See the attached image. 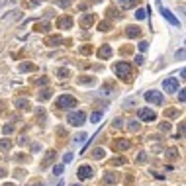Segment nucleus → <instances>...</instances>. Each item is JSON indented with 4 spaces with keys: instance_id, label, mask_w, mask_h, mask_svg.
Listing matches in <instances>:
<instances>
[{
    "instance_id": "nucleus-1",
    "label": "nucleus",
    "mask_w": 186,
    "mask_h": 186,
    "mask_svg": "<svg viewBox=\"0 0 186 186\" xmlns=\"http://www.w3.org/2000/svg\"><path fill=\"white\" fill-rule=\"evenodd\" d=\"M55 106L59 110H69V108L77 106V100H74L73 96H69V94H63V96H59V98L55 100Z\"/></svg>"
},
{
    "instance_id": "nucleus-2",
    "label": "nucleus",
    "mask_w": 186,
    "mask_h": 186,
    "mask_svg": "<svg viewBox=\"0 0 186 186\" xmlns=\"http://www.w3.org/2000/svg\"><path fill=\"white\" fill-rule=\"evenodd\" d=\"M114 73L118 74V77H122V78L128 80V78L131 77V65L125 63V61H122V63H118V65L114 67Z\"/></svg>"
},
{
    "instance_id": "nucleus-3",
    "label": "nucleus",
    "mask_w": 186,
    "mask_h": 186,
    "mask_svg": "<svg viewBox=\"0 0 186 186\" xmlns=\"http://www.w3.org/2000/svg\"><path fill=\"white\" fill-rule=\"evenodd\" d=\"M84 120H86L84 112H73V114H69V118H67V122H69L71 125H83Z\"/></svg>"
},
{
    "instance_id": "nucleus-4",
    "label": "nucleus",
    "mask_w": 186,
    "mask_h": 186,
    "mask_svg": "<svg viewBox=\"0 0 186 186\" xmlns=\"http://www.w3.org/2000/svg\"><path fill=\"white\" fill-rule=\"evenodd\" d=\"M145 100L155 104V106H161L163 104V94L157 92V90H149V92H145Z\"/></svg>"
},
{
    "instance_id": "nucleus-5",
    "label": "nucleus",
    "mask_w": 186,
    "mask_h": 186,
    "mask_svg": "<svg viewBox=\"0 0 186 186\" xmlns=\"http://www.w3.org/2000/svg\"><path fill=\"white\" fill-rule=\"evenodd\" d=\"M163 88H165V92H176V88H178V78H176V77L167 78L165 83H163Z\"/></svg>"
},
{
    "instance_id": "nucleus-6",
    "label": "nucleus",
    "mask_w": 186,
    "mask_h": 186,
    "mask_svg": "<svg viewBox=\"0 0 186 186\" xmlns=\"http://www.w3.org/2000/svg\"><path fill=\"white\" fill-rule=\"evenodd\" d=\"M137 114H139V120H143V122H153L155 118H157L153 110H147V108H139Z\"/></svg>"
},
{
    "instance_id": "nucleus-7",
    "label": "nucleus",
    "mask_w": 186,
    "mask_h": 186,
    "mask_svg": "<svg viewBox=\"0 0 186 186\" xmlns=\"http://www.w3.org/2000/svg\"><path fill=\"white\" fill-rule=\"evenodd\" d=\"M157 4H159V8H161V14H163V16H165L168 22H170V24H173V26H178V24H180V22H178L174 16H173V12H170V10H167V8H163V6H161V0H157Z\"/></svg>"
},
{
    "instance_id": "nucleus-8",
    "label": "nucleus",
    "mask_w": 186,
    "mask_h": 186,
    "mask_svg": "<svg viewBox=\"0 0 186 186\" xmlns=\"http://www.w3.org/2000/svg\"><path fill=\"white\" fill-rule=\"evenodd\" d=\"M77 174H78L80 180H84V178H90L94 173H92V167H90V165H83V167L78 168V173H77Z\"/></svg>"
},
{
    "instance_id": "nucleus-9",
    "label": "nucleus",
    "mask_w": 186,
    "mask_h": 186,
    "mask_svg": "<svg viewBox=\"0 0 186 186\" xmlns=\"http://www.w3.org/2000/svg\"><path fill=\"white\" fill-rule=\"evenodd\" d=\"M57 28H59V29H69V28H73V18H71V16L59 18V22H57Z\"/></svg>"
},
{
    "instance_id": "nucleus-10",
    "label": "nucleus",
    "mask_w": 186,
    "mask_h": 186,
    "mask_svg": "<svg viewBox=\"0 0 186 186\" xmlns=\"http://www.w3.org/2000/svg\"><path fill=\"white\" fill-rule=\"evenodd\" d=\"M98 57H100V59H110V57H112V47H110V45H102V47L98 49Z\"/></svg>"
},
{
    "instance_id": "nucleus-11",
    "label": "nucleus",
    "mask_w": 186,
    "mask_h": 186,
    "mask_svg": "<svg viewBox=\"0 0 186 186\" xmlns=\"http://www.w3.org/2000/svg\"><path fill=\"white\" fill-rule=\"evenodd\" d=\"M129 145H131V141L122 139V141H116V143H114V149H116V151H123V149H128Z\"/></svg>"
},
{
    "instance_id": "nucleus-12",
    "label": "nucleus",
    "mask_w": 186,
    "mask_h": 186,
    "mask_svg": "<svg viewBox=\"0 0 186 186\" xmlns=\"http://www.w3.org/2000/svg\"><path fill=\"white\" fill-rule=\"evenodd\" d=\"M104 155H106V151H104L102 147H96V149H92L90 157H92V159H104Z\"/></svg>"
},
{
    "instance_id": "nucleus-13",
    "label": "nucleus",
    "mask_w": 186,
    "mask_h": 186,
    "mask_svg": "<svg viewBox=\"0 0 186 186\" xmlns=\"http://www.w3.org/2000/svg\"><path fill=\"white\" fill-rule=\"evenodd\" d=\"M104 182H106V184H114V182H118V173H108L106 176H104Z\"/></svg>"
},
{
    "instance_id": "nucleus-14",
    "label": "nucleus",
    "mask_w": 186,
    "mask_h": 186,
    "mask_svg": "<svg viewBox=\"0 0 186 186\" xmlns=\"http://www.w3.org/2000/svg\"><path fill=\"white\" fill-rule=\"evenodd\" d=\"M92 22H94V16H92V14H88V16H83L80 24H83L84 28H88V26H92Z\"/></svg>"
},
{
    "instance_id": "nucleus-15",
    "label": "nucleus",
    "mask_w": 186,
    "mask_h": 186,
    "mask_svg": "<svg viewBox=\"0 0 186 186\" xmlns=\"http://www.w3.org/2000/svg\"><path fill=\"white\" fill-rule=\"evenodd\" d=\"M125 33H128V37H139V33H141V32H139V28H133V26H129Z\"/></svg>"
},
{
    "instance_id": "nucleus-16",
    "label": "nucleus",
    "mask_w": 186,
    "mask_h": 186,
    "mask_svg": "<svg viewBox=\"0 0 186 186\" xmlns=\"http://www.w3.org/2000/svg\"><path fill=\"white\" fill-rule=\"evenodd\" d=\"M118 2L122 4V8H131V6L137 4V0H118Z\"/></svg>"
},
{
    "instance_id": "nucleus-17",
    "label": "nucleus",
    "mask_w": 186,
    "mask_h": 186,
    "mask_svg": "<svg viewBox=\"0 0 186 186\" xmlns=\"http://www.w3.org/2000/svg\"><path fill=\"white\" fill-rule=\"evenodd\" d=\"M10 147H12L10 139H2V141H0V151H8Z\"/></svg>"
},
{
    "instance_id": "nucleus-18",
    "label": "nucleus",
    "mask_w": 186,
    "mask_h": 186,
    "mask_svg": "<svg viewBox=\"0 0 186 186\" xmlns=\"http://www.w3.org/2000/svg\"><path fill=\"white\" fill-rule=\"evenodd\" d=\"M110 28H112V24H110V22H100V26H98V29H100V32H110Z\"/></svg>"
},
{
    "instance_id": "nucleus-19",
    "label": "nucleus",
    "mask_w": 186,
    "mask_h": 186,
    "mask_svg": "<svg viewBox=\"0 0 186 186\" xmlns=\"http://www.w3.org/2000/svg\"><path fill=\"white\" fill-rule=\"evenodd\" d=\"M69 74H71L69 69H59V71H57V77H59V78H67Z\"/></svg>"
},
{
    "instance_id": "nucleus-20",
    "label": "nucleus",
    "mask_w": 186,
    "mask_h": 186,
    "mask_svg": "<svg viewBox=\"0 0 186 186\" xmlns=\"http://www.w3.org/2000/svg\"><path fill=\"white\" fill-rule=\"evenodd\" d=\"M16 104H18V108H22V110H29V102L28 100H18Z\"/></svg>"
},
{
    "instance_id": "nucleus-21",
    "label": "nucleus",
    "mask_w": 186,
    "mask_h": 186,
    "mask_svg": "<svg viewBox=\"0 0 186 186\" xmlns=\"http://www.w3.org/2000/svg\"><path fill=\"white\" fill-rule=\"evenodd\" d=\"M55 4L61 8H67V6H71V0H55Z\"/></svg>"
},
{
    "instance_id": "nucleus-22",
    "label": "nucleus",
    "mask_w": 186,
    "mask_h": 186,
    "mask_svg": "<svg viewBox=\"0 0 186 186\" xmlns=\"http://www.w3.org/2000/svg\"><path fill=\"white\" fill-rule=\"evenodd\" d=\"M33 69H35V67L29 65V63H22L20 65V71H33Z\"/></svg>"
},
{
    "instance_id": "nucleus-23",
    "label": "nucleus",
    "mask_w": 186,
    "mask_h": 186,
    "mask_svg": "<svg viewBox=\"0 0 186 186\" xmlns=\"http://www.w3.org/2000/svg\"><path fill=\"white\" fill-rule=\"evenodd\" d=\"M90 120H92V123H96V122H100V120H102V112H94V114H92V118H90Z\"/></svg>"
},
{
    "instance_id": "nucleus-24",
    "label": "nucleus",
    "mask_w": 186,
    "mask_h": 186,
    "mask_svg": "<svg viewBox=\"0 0 186 186\" xmlns=\"http://www.w3.org/2000/svg\"><path fill=\"white\" fill-rule=\"evenodd\" d=\"M145 14H147V10H143V8H139V10L135 12V18H137V20H143V18H145Z\"/></svg>"
},
{
    "instance_id": "nucleus-25",
    "label": "nucleus",
    "mask_w": 186,
    "mask_h": 186,
    "mask_svg": "<svg viewBox=\"0 0 186 186\" xmlns=\"http://www.w3.org/2000/svg\"><path fill=\"white\" fill-rule=\"evenodd\" d=\"M37 29H39V32H49L51 26L49 24H37Z\"/></svg>"
},
{
    "instance_id": "nucleus-26",
    "label": "nucleus",
    "mask_w": 186,
    "mask_h": 186,
    "mask_svg": "<svg viewBox=\"0 0 186 186\" xmlns=\"http://www.w3.org/2000/svg\"><path fill=\"white\" fill-rule=\"evenodd\" d=\"M53 155H55L53 151H49V153H47V157H45V161H43V163H41V167H45V165H47V163H49L51 159H53Z\"/></svg>"
},
{
    "instance_id": "nucleus-27",
    "label": "nucleus",
    "mask_w": 186,
    "mask_h": 186,
    "mask_svg": "<svg viewBox=\"0 0 186 186\" xmlns=\"http://www.w3.org/2000/svg\"><path fill=\"white\" fill-rule=\"evenodd\" d=\"M61 41H63L61 37H51V39H49L47 43H49V45H55V43H61Z\"/></svg>"
},
{
    "instance_id": "nucleus-28",
    "label": "nucleus",
    "mask_w": 186,
    "mask_h": 186,
    "mask_svg": "<svg viewBox=\"0 0 186 186\" xmlns=\"http://www.w3.org/2000/svg\"><path fill=\"white\" fill-rule=\"evenodd\" d=\"M129 129H131V131H137V129H139V123H137V122H129Z\"/></svg>"
},
{
    "instance_id": "nucleus-29",
    "label": "nucleus",
    "mask_w": 186,
    "mask_h": 186,
    "mask_svg": "<svg viewBox=\"0 0 186 186\" xmlns=\"http://www.w3.org/2000/svg\"><path fill=\"white\" fill-rule=\"evenodd\" d=\"M63 173V165H57V167H53V174H61Z\"/></svg>"
},
{
    "instance_id": "nucleus-30",
    "label": "nucleus",
    "mask_w": 186,
    "mask_h": 186,
    "mask_svg": "<svg viewBox=\"0 0 186 186\" xmlns=\"http://www.w3.org/2000/svg\"><path fill=\"white\" fill-rule=\"evenodd\" d=\"M167 157H168V159H174V157H176V149H168Z\"/></svg>"
},
{
    "instance_id": "nucleus-31",
    "label": "nucleus",
    "mask_w": 186,
    "mask_h": 186,
    "mask_svg": "<svg viewBox=\"0 0 186 186\" xmlns=\"http://www.w3.org/2000/svg\"><path fill=\"white\" fill-rule=\"evenodd\" d=\"M84 139H86V135H84V133H78V135L74 137V141H77V143H80V141H84Z\"/></svg>"
},
{
    "instance_id": "nucleus-32",
    "label": "nucleus",
    "mask_w": 186,
    "mask_h": 186,
    "mask_svg": "<svg viewBox=\"0 0 186 186\" xmlns=\"http://www.w3.org/2000/svg\"><path fill=\"white\" fill-rule=\"evenodd\" d=\"M147 47H149L147 41H141V43H139V51H147Z\"/></svg>"
},
{
    "instance_id": "nucleus-33",
    "label": "nucleus",
    "mask_w": 186,
    "mask_h": 186,
    "mask_svg": "<svg viewBox=\"0 0 186 186\" xmlns=\"http://www.w3.org/2000/svg\"><path fill=\"white\" fill-rule=\"evenodd\" d=\"M125 159H112V165H123Z\"/></svg>"
},
{
    "instance_id": "nucleus-34",
    "label": "nucleus",
    "mask_w": 186,
    "mask_h": 186,
    "mask_svg": "<svg viewBox=\"0 0 186 186\" xmlns=\"http://www.w3.org/2000/svg\"><path fill=\"white\" fill-rule=\"evenodd\" d=\"M120 125H122V118H116V120H114V128H120Z\"/></svg>"
},
{
    "instance_id": "nucleus-35",
    "label": "nucleus",
    "mask_w": 186,
    "mask_h": 186,
    "mask_svg": "<svg viewBox=\"0 0 186 186\" xmlns=\"http://www.w3.org/2000/svg\"><path fill=\"white\" fill-rule=\"evenodd\" d=\"M90 51H92L90 47H83V49H80V53H83V55H88V53H90Z\"/></svg>"
},
{
    "instance_id": "nucleus-36",
    "label": "nucleus",
    "mask_w": 186,
    "mask_h": 186,
    "mask_svg": "<svg viewBox=\"0 0 186 186\" xmlns=\"http://www.w3.org/2000/svg\"><path fill=\"white\" fill-rule=\"evenodd\" d=\"M49 98V90H43L41 92V100H47Z\"/></svg>"
},
{
    "instance_id": "nucleus-37",
    "label": "nucleus",
    "mask_w": 186,
    "mask_h": 186,
    "mask_svg": "<svg viewBox=\"0 0 186 186\" xmlns=\"http://www.w3.org/2000/svg\"><path fill=\"white\" fill-rule=\"evenodd\" d=\"M161 129H163V131H168V129H170V123H167V122H165V123L161 125Z\"/></svg>"
},
{
    "instance_id": "nucleus-38",
    "label": "nucleus",
    "mask_w": 186,
    "mask_h": 186,
    "mask_svg": "<svg viewBox=\"0 0 186 186\" xmlns=\"http://www.w3.org/2000/svg\"><path fill=\"white\" fill-rule=\"evenodd\" d=\"M73 161V153H67L65 155V163H71Z\"/></svg>"
},
{
    "instance_id": "nucleus-39",
    "label": "nucleus",
    "mask_w": 186,
    "mask_h": 186,
    "mask_svg": "<svg viewBox=\"0 0 186 186\" xmlns=\"http://www.w3.org/2000/svg\"><path fill=\"white\" fill-rule=\"evenodd\" d=\"M12 131H14L12 125H6V128H4V133H12Z\"/></svg>"
},
{
    "instance_id": "nucleus-40",
    "label": "nucleus",
    "mask_w": 186,
    "mask_h": 186,
    "mask_svg": "<svg viewBox=\"0 0 186 186\" xmlns=\"http://www.w3.org/2000/svg\"><path fill=\"white\" fill-rule=\"evenodd\" d=\"M178 98H180V102H184V100H186V94H184V90H180V94H178Z\"/></svg>"
},
{
    "instance_id": "nucleus-41",
    "label": "nucleus",
    "mask_w": 186,
    "mask_h": 186,
    "mask_svg": "<svg viewBox=\"0 0 186 186\" xmlns=\"http://www.w3.org/2000/svg\"><path fill=\"white\" fill-rule=\"evenodd\" d=\"M137 161H139V163H143V161H145V153H139V157H137Z\"/></svg>"
},
{
    "instance_id": "nucleus-42",
    "label": "nucleus",
    "mask_w": 186,
    "mask_h": 186,
    "mask_svg": "<svg viewBox=\"0 0 186 186\" xmlns=\"http://www.w3.org/2000/svg\"><path fill=\"white\" fill-rule=\"evenodd\" d=\"M135 63H137V65H141V63H143V57L137 55V57H135Z\"/></svg>"
},
{
    "instance_id": "nucleus-43",
    "label": "nucleus",
    "mask_w": 186,
    "mask_h": 186,
    "mask_svg": "<svg viewBox=\"0 0 186 186\" xmlns=\"http://www.w3.org/2000/svg\"><path fill=\"white\" fill-rule=\"evenodd\" d=\"M2 186H16V184H12V182H4Z\"/></svg>"
},
{
    "instance_id": "nucleus-44",
    "label": "nucleus",
    "mask_w": 186,
    "mask_h": 186,
    "mask_svg": "<svg viewBox=\"0 0 186 186\" xmlns=\"http://www.w3.org/2000/svg\"><path fill=\"white\" fill-rule=\"evenodd\" d=\"M4 174H6V170H4V168H0V176H4Z\"/></svg>"
},
{
    "instance_id": "nucleus-45",
    "label": "nucleus",
    "mask_w": 186,
    "mask_h": 186,
    "mask_svg": "<svg viewBox=\"0 0 186 186\" xmlns=\"http://www.w3.org/2000/svg\"><path fill=\"white\" fill-rule=\"evenodd\" d=\"M37 2H39V0H35V2H33V4H37Z\"/></svg>"
},
{
    "instance_id": "nucleus-46",
    "label": "nucleus",
    "mask_w": 186,
    "mask_h": 186,
    "mask_svg": "<svg viewBox=\"0 0 186 186\" xmlns=\"http://www.w3.org/2000/svg\"><path fill=\"white\" fill-rule=\"evenodd\" d=\"M57 186H63V182H61V184H57Z\"/></svg>"
},
{
    "instance_id": "nucleus-47",
    "label": "nucleus",
    "mask_w": 186,
    "mask_h": 186,
    "mask_svg": "<svg viewBox=\"0 0 186 186\" xmlns=\"http://www.w3.org/2000/svg\"><path fill=\"white\" fill-rule=\"evenodd\" d=\"M73 186H78V184H73Z\"/></svg>"
},
{
    "instance_id": "nucleus-48",
    "label": "nucleus",
    "mask_w": 186,
    "mask_h": 186,
    "mask_svg": "<svg viewBox=\"0 0 186 186\" xmlns=\"http://www.w3.org/2000/svg\"><path fill=\"white\" fill-rule=\"evenodd\" d=\"M33 186H37V184H33Z\"/></svg>"
}]
</instances>
